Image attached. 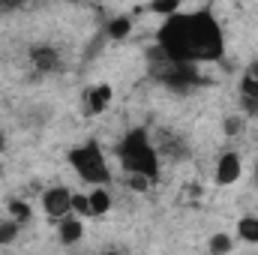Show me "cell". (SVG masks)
Here are the masks:
<instances>
[{
    "label": "cell",
    "instance_id": "obj_2",
    "mask_svg": "<svg viewBox=\"0 0 258 255\" xmlns=\"http://www.w3.org/2000/svg\"><path fill=\"white\" fill-rule=\"evenodd\" d=\"M117 156L120 165L126 168V174H144L156 183L159 177V153L150 147L147 129H129L123 141L117 144Z\"/></svg>",
    "mask_w": 258,
    "mask_h": 255
},
{
    "label": "cell",
    "instance_id": "obj_24",
    "mask_svg": "<svg viewBox=\"0 0 258 255\" xmlns=\"http://www.w3.org/2000/svg\"><path fill=\"white\" fill-rule=\"evenodd\" d=\"M255 180H258V165H255Z\"/></svg>",
    "mask_w": 258,
    "mask_h": 255
},
{
    "label": "cell",
    "instance_id": "obj_22",
    "mask_svg": "<svg viewBox=\"0 0 258 255\" xmlns=\"http://www.w3.org/2000/svg\"><path fill=\"white\" fill-rule=\"evenodd\" d=\"M252 75H255V78H258V60H255V63H252Z\"/></svg>",
    "mask_w": 258,
    "mask_h": 255
},
{
    "label": "cell",
    "instance_id": "obj_3",
    "mask_svg": "<svg viewBox=\"0 0 258 255\" xmlns=\"http://www.w3.org/2000/svg\"><path fill=\"white\" fill-rule=\"evenodd\" d=\"M69 165L75 168V174L87 183H108L111 180V171L105 165V156L99 150L96 141H87L75 150H69Z\"/></svg>",
    "mask_w": 258,
    "mask_h": 255
},
{
    "label": "cell",
    "instance_id": "obj_23",
    "mask_svg": "<svg viewBox=\"0 0 258 255\" xmlns=\"http://www.w3.org/2000/svg\"><path fill=\"white\" fill-rule=\"evenodd\" d=\"M0 150H3V129H0Z\"/></svg>",
    "mask_w": 258,
    "mask_h": 255
},
{
    "label": "cell",
    "instance_id": "obj_20",
    "mask_svg": "<svg viewBox=\"0 0 258 255\" xmlns=\"http://www.w3.org/2000/svg\"><path fill=\"white\" fill-rule=\"evenodd\" d=\"M237 129H240V120H234V117H231V120H225V132H228V135H234Z\"/></svg>",
    "mask_w": 258,
    "mask_h": 255
},
{
    "label": "cell",
    "instance_id": "obj_21",
    "mask_svg": "<svg viewBox=\"0 0 258 255\" xmlns=\"http://www.w3.org/2000/svg\"><path fill=\"white\" fill-rule=\"evenodd\" d=\"M18 0H0V6H15Z\"/></svg>",
    "mask_w": 258,
    "mask_h": 255
},
{
    "label": "cell",
    "instance_id": "obj_1",
    "mask_svg": "<svg viewBox=\"0 0 258 255\" xmlns=\"http://www.w3.org/2000/svg\"><path fill=\"white\" fill-rule=\"evenodd\" d=\"M156 45L168 60H189V63L219 60L225 51L222 27L210 12L168 15L156 33Z\"/></svg>",
    "mask_w": 258,
    "mask_h": 255
},
{
    "label": "cell",
    "instance_id": "obj_8",
    "mask_svg": "<svg viewBox=\"0 0 258 255\" xmlns=\"http://www.w3.org/2000/svg\"><path fill=\"white\" fill-rule=\"evenodd\" d=\"M30 63L39 72H57L60 69V54L51 45H36V48H30Z\"/></svg>",
    "mask_w": 258,
    "mask_h": 255
},
{
    "label": "cell",
    "instance_id": "obj_14",
    "mask_svg": "<svg viewBox=\"0 0 258 255\" xmlns=\"http://www.w3.org/2000/svg\"><path fill=\"white\" fill-rule=\"evenodd\" d=\"M18 222L15 219H9V222H0V246H6V243H12L15 237H18Z\"/></svg>",
    "mask_w": 258,
    "mask_h": 255
},
{
    "label": "cell",
    "instance_id": "obj_12",
    "mask_svg": "<svg viewBox=\"0 0 258 255\" xmlns=\"http://www.w3.org/2000/svg\"><path fill=\"white\" fill-rule=\"evenodd\" d=\"M237 231H240V237H243V240L258 243V219H255V216H243V219L237 222Z\"/></svg>",
    "mask_w": 258,
    "mask_h": 255
},
{
    "label": "cell",
    "instance_id": "obj_18",
    "mask_svg": "<svg viewBox=\"0 0 258 255\" xmlns=\"http://www.w3.org/2000/svg\"><path fill=\"white\" fill-rule=\"evenodd\" d=\"M240 93L249 96V99H258V78L255 75H246V78L240 81Z\"/></svg>",
    "mask_w": 258,
    "mask_h": 255
},
{
    "label": "cell",
    "instance_id": "obj_17",
    "mask_svg": "<svg viewBox=\"0 0 258 255\" xmlns=\"http://www.w3.org/2000/svg\"><path fill=\"white\" fill-rule=\"evenodd\" d=\"M228 249H231V237H228V234H213V237H210V252H228Z\"/></svg>",
    "mask_w": 258,
    "mask_h": 255
},
{
    "label": "cell",
    "instance_id": "obj_16",
    "mask_svg": "<svg viewBox=\"0 0 258 255\" xmlns=\"http://www.w3.org/2000/svg\"><path fill=\"white\" fill-rule=\"evenodd\" d=\"M72 213L93 216V213H90V195H72Z\"/></svg>",
    "mask_w": 258,
    "mask_h": 255
},
{
    "label": "cell",
    "instance_id": "obj_6",
    "mask_svg": "<svg viewBox=\"0 0 258 255\" xmlns=\"http://www.w3.org/2000/svg\"><path fill=\"white\" fill-rule=\"evenodd\" d=\"M243 165H240V156L237 153H222L219 162H216V183L219 186H231L237 177H240Z\"/></svg>",
    "mask_w": 258,
    "mask_h": 255
},
{
    "label": "cell",
    "instance_id": "obj_11",
    "mask_svg": "<svg viewBox=\"0 0 258 255\" xmlns=\"http://www.w3.org/2000/svg\"><path fill=\"white\" fill-rule=\"evenodd\" d=\"M129 30H132L129 15H117V18L108 21V36H111V39H123V36H129Z\"/></svg>",
    "mask_w": 258,
    "mask_h": 255
},
{
    "label": "cell",
    "instance_id": "obj_15",
    "mask_svg": "<svg viewBox=\"0 0 258 255\" xmlns=\"http://www.w3.org/2000/svg\"><path fill=\"white\" fill-rule=\"evenodd\" d=\"M150 9H153L156 15H174V12L180 9V0H153Z\"/></svg>",
    "mask_w": 258,
    "mask_h": 255
},
{
    "label": "cell",
    "instance_id": "obj_10",
    "mask_svg": "<svg viewBox=\"0 0 258 255\" xmlns=\"http://www.w3.org/2000/svg\"><path fill=\"white\" fill-rule=\"evenodd\" d=\"M111 210V195L105 192V186H99V189L90 192V213L93 216H102V213H108Z\"/></svg>",
    "mask_w": 258,
    "mask_h": 255
},
{
    "label": "cell",
    "instance_id": "obj_4",
    "mask_svg": "<svg viewBox=\"0 0 258 255\" xmlns=\"http://www.w3.org/2000/svg\"><path fill=\"white\" fill-rule=\"evenodd\" d=\"M156 57H159L162 63H153V75H156L162 84L174 87V90H189V87H198V84L204 81L201 72H198V66L189 63V60H168L162 51H156Z\"/></svg>",
    "mask_w": 258,
    "mask_h": 255
},
{
    "label": "cell",
    "instance_id": "obj_5",
    "mask_svg": "<svg viewBox=\"0 0 258 255\" xmlns=\"http://www.w3.org/2000/svg\"><path fill=\"white\" fill-rule=\"evenodd\" d=\"M42 207L51 219H63L66 213H72V192L63 186H54L42 195Z\"/></svg>",
    "mask_w": 258,
    "mask_h": 255
},
{
    "label": "cell",
    "instance_id": "obj_13",
    "mask_svg": "<svg viewBox=\"0 0 258 255\" xmlns=\"http://www.w3.org/2000/svg\"><path fill=\"white\" fill-rule=\"evenodd\" d=\"M9 213H12V219H15L18 225L30 222V207H27V201H9Z\"/></svg>",
    "mask_w": 258,
    "mask_h": 255
},
{
    "label": "cell",
    "instance_id": "obj_7",
    "mask_svg": "<svg viewBox=\"0 0 258 255\" xmlns=\"http://www.w3.org/2000/svg\"><path fill=\"white\" fill-rule=\"evenodd\" d=\"M111 102V87L108 84H93L87 87L84 93V105H87V114H102Z\"/></svg>",
    "mask_w": 258,
    "mask_h": 255
},
{
    "label": "cell",
    "instance_id": "obj_9",
    "mask_svg": "<svg viewBox=\"0 0 258 255\" xmlns=\"http://www.w3.org/2000/svg\"><path fill=\"white\" fill-rule=\"evenodd\" d=\"M57 231H60V240H63L66 246H72V243H78V240L84 237V225H81V219H75V216H63Z\"/></svg>",
    "mask_w": 258,
    "mask_h": 255
},
{
    "label": "cell",
    "instance_id": "obj_19",
    "mask_svg": "<svg viewBox=\"0 0 258 255\" xmlns=\"http://www.w3.org/2000/svg\"><path fill=\"white\" fill-rule=\"evenodd\" d=\"M150 183H153V180H150V177H144V174H129V186H132L135 192H144Z\"/></svg>",
    "mask_w": 258,
    "mask_h": 255
}]
</instances>
